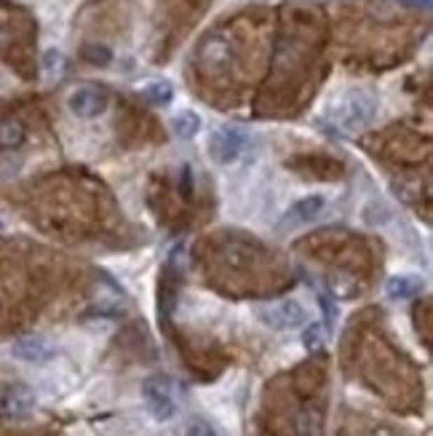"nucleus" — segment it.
<instances>
[{
  "instance_id": "12",
  "label": "nucleus",
  "mask_w": 433,
  "mask_h": 436,
  "mask_svg": "<svg viewBox=\"0 0 433 436\" xmlns=\"http://www.w3.org/2000/svg\"><path fill=\"white\" fill-rule=\"evenodd\" d=\"M198 129H201V118H198L195 113H190V110H185V113H180V115L174 118V132H177V136H182V139H193V136L198 134Z\"/></svg>"
},
{
  "instance_id": "2",
  "label": "nucleus",
  "mask_w": 433,
  "mask_h": 436,
  "mask_svg": "<svg viewBox=\"0 0 433 436\" xmlns=\"http://www.w3.org/2000/svg\"><path fill=\"white\" fill-rule=\"evenodd\" d=\"M35 393L24 383L0 386V418L3 421H24L35 412Z\"/></svg>"
},
{
  "instance_id": "17",
  "label": "nucleus",
  "mask_w": 433,
  "mask_h": 436,
  "mask_svg": "<svg viewBox=\"0 0 433 436\" xmlns=\"http://www.w3.org/2000/svg\"><path fill=\"white\" fill-rule=\"evenodd\" d=\"M321 308H324V314H327V324H334L337 321V308L332 305L327 295H321Z\"/></svg>"
},
{
  "instance_id": "11",
  "label": "nucleus",
  "mask_w": 433,
  "mask_h": 436,
  "mask_svg": "<svg viewBox=\"0 0 433 436\" xmlns=\"http://www.w3.org/2000/svg\"><path fill=\"white\" fill-rule=\"evenodd\" d=\"M22 142H24V126L19 120H0V145L11 150Z\"/></svg>"
},
{
  "instance_id": "8",
  "label": "nucleus",
  "mask_w": 433,
  "mask_h": 436,
  "mask_svg": "<svg viewBox=\"0 0 433 436\" xmlns=\"http://www.w3.org/2000/svg\"><path fill=\"white\" fill-rule=\"evenodd\" d=\"M420 289H423V281L418 276H393L385 284L390 300H409V297L420 295Z\"/></svg>"
},
{
  "instance_id": "19",
  "label": "nucleus",
  "mask_w": 433,
  "mask_h": 436,
  "mask_svg": "<svg viewBox=\"0 0 433 436\" xmlns=\"http://www.w3.org/2000/svg\"><path fill=\"white\" fill-rule=\"evenodd\" d=\"M369 436H396V434H393L390 428H377V431H372Z\"/></svg>"
},
{
  "instance_id": "15",
  "label": "nucleus",
  "mask_w": 433,
  "mask_h": 436,
  "mask_svg": "<svg viewBox=\"0 0 433 436\" xmlns=\"http://www.w3.org/2000/svg\"><path fill=\"white\" fill-rule=\"evenodd\" d=\"M83 54H86V59L91 64H99V67H107L113 62V54H110V48H105V45H86Z\"/></svg>"
},
{
  "instance_id": "1",
  "label": "nucleus",
  "mask_w": 433,
  "mask_h": 436,
  "mask_svg": "<svg viewBox=\"0 0 433 436\" xmlns=\"http://www.w3.org/2000/svg\"><path fill=\"white\" fill-rule=\"evenodd\" d=\"M142 396H145V405L148 412L155 421H169L174 415V386L166 375H150L142 383Z\"/></svg>"
},
{
  "instance_id": "4",
  "label": "nucleus",
  "mask_w": 433,
  "mask_h": 436,
  "mask_svg": "<svg viewBox=\"0 0 433 436\" xmlns=\"http://www.w3.org/2000/svg\"><path fill=\"white\" fill-rule=\"evenodd\" d=\"M257 316L262 318V324H268L273 330H297L305 324V308L294 300H281L273 305H260Z\"/></svg>"
},
{
  "instance_id": "6",
  "label": "nucleus",
  "mask_w": 433,
  "mask_h": 436,
  "mask_svg": "<svg viewBox=\"0 0 433 436\" xmlns=\"http://www.w3.org/2000/svg\"><path fill=\"white\" fill-rule=\"evenodd\" d=\"M70 110L78 118H97L107 110V97L97 89H78L70 97Z\"/></svg>"
},
{
  "instance_id": "16",
  "label": "nucleus",
  "mask_w": 433,
  "mask_h": 436,
  "mask_svg": "<svg viewBox=\"0 0 433 436\" xmlns=\"http://www.w3.org/2000/svg\"><path fill=\"white\" fill-rule=\"evenodd\" d=\"M185 436H220L214 428H211L209 423H195V426H190L187 428V434Z\"/></svg>"
},
{
  "instance_id": "9",
  "label": "nucleus",
  "mask_w": 433,
  "mask_h": 436,
  "mask_svg": "<svg viewBox=\"0 0 433 436\" xmlns=\"http://www.w3.org/2000/svg\"><path fill=\"white\" fill-rule=\"evenodd\" d=\"M14 353L24 361H45L51 356V348L43 337H22L14 343Z\"/></svg>"
},
{
  "instance_id": "5",
  "label": "nucleus",
  "mask_w": 433,
  "mask_h": 436,
  "mask_svg": "<svg viewBox=\"0 0 433 436\" xmlns=\"http://www.w3.org/2000/svg\"><path fill=\"white\" fill-rule=\"evenodd\" d=\"M246 145V134L236 129V126H222L217 129L209 139V155L214 158V164H233L241 155Z\"/></svg>"
},
{
  "instance_id": "18",
  "label": "nucleus",
  "mask_w": 433,
  "mask_h": 436,
  "mask_svg": "<svg viewBox=\"0 0 433 436\" xmlns=\"http://www.w3.org/2000/svg\"><path fill=\"white\" fill-rule=\"evenodd\" d=\"M182 190H185L187 196H193V180H190V166H185V171H182Z\"/></svg>"
},
{
  "instance_id": "10",
  "label": "nucleus",
  "mask_w": 433,
  "mask_h": 436,
  "mask_svg": "<svg viewBox=\"0 0 433 436\" xmlns=\"http://www.w3.org/2000/svg\"><path fill=\"white\" fill-rule=\"evenodd\" d=\"M321 209H324V198L321 196H308V198H302V201H297V204L292 206V211H289V220H292V223H311L313 217L321 214Z\"/></svg>"
},
{
  "instance_id": "7",
  "label": "nucleus",
  "mask_w": 433,
  "mask_h": 436,
  "mask_svg": "<svg viewBox=\"0 0 433 436\" xmlns=\"http://www.w3.org/2000/svg\"><path fill=\"white\" fill-rule=\"evenodd\" d=\"M201 59L209 70H225L227 62H230V51H227V43L220 41V38H209L201 45Z\"/></svg>"
},
{
  "instance_id": "13",
  "label": "nucleus",
  "mask_w": 433,
  "mask_h": 436,
  "mask_svg": "<svg viewBox=\"0 0 433 436\" xmlns=\"http://www.w3.org/2000/svg\"><path fill=\"white\" fill-rule=\"evenodd\" d=\"M145 97H148L152 105H169L171 97H174V89H171L169 80H155V83H150L148 89H145Z\"/></svg>"
},
{
  "instance_id": "3",
  "label": "nucleus",
  "mask_w": 433,
  "mask_h": 436,
  "mask_svg": "<svg viewBox=\"0 0 433 436\" xmlns=\"http://www.w3.org/2000/svg\"><path fill=\"white\" fill-rule=\"evenodd\" d=\"M374 113V102L369 97H361V94H353V97H348L343 105L334 110V129L337 132H345V134H350V132H359L361 126H367L369 118H372Z\"/></svg>"
},
{
  "instance_id": "14",
  "label": "nucleus",
  "mask_w": 433,
  "mask_h": 436,
  "mask_svg": "<svg viewBox=\"0 0 433 436\" xmlns=\"http://www.w3.org/2000/svg\"><path fill=\"white\" fill-rule=\"evenodd\" d=\"M324 340H327V335H324V327L321 324H311L305 335H302V343L308 351H321L324 348Z\"/></svg>"
},
{
  "instance_id": "20",
  "label": "nucleus",
  "mask_w": 433,
  "mask_h": 436,
  "mask_svg": "<svg viewBox=\"0 0 433 436\" xmlns=\"http://www.w3.org/2000/svg\"><path fill=\"white\" fill-rule=\"evenodd\" d=\"M415 3H420V6H425V8L431 6V0H415Z\"/></svg>"
}]
</instances>
